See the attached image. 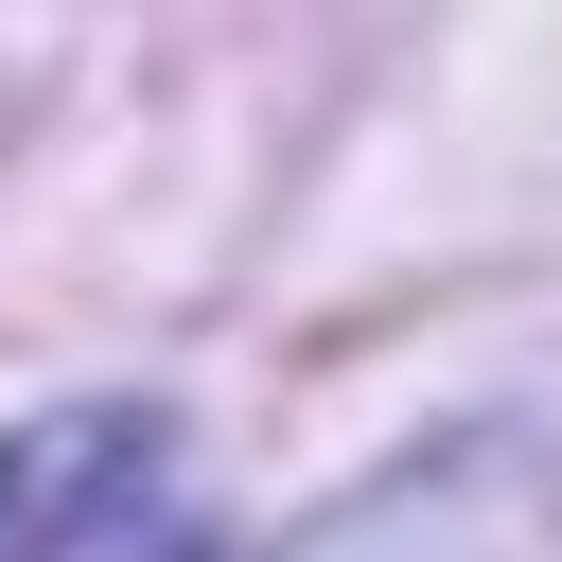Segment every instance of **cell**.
<instances>
[{
  "instance_id": "cell-1",
  "label": "cell",
  "mask_w": 562,
  "mask_h": 562,
  "mask_svg": "<svg viewBox=\"0 0 562 562\" xmlns=\"http://www.w3.org/2000/svg\"><path fill=\"white\" fill-rule=\"evenodd\" d=\"M281 562H562V439L544 422H457V439L386 457L369 492H334Z\"/></svg>"
},
{
  "instance_id": "cell-2",
  "label": "cell",
  "mask_w": 562,
  "mask_h": 562,
  "mask_svg": "<svg viewBox=\"0 0 562 562\" xmlns=\"http://www.w3.org/2000/svg\"><path fill=\"white\" fill-rule=\"evenodd\" d=\"M0 562H211L193 474L140 404H53L0 439Z\"/></svg>"
}]
</instances>
